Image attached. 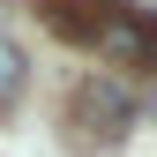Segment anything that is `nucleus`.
Returning <instances> with one entry per match:
<instances>
[{
	"label": "nucleus",
	"mask_w": 157,
	"mask_h": 157,
	"mask_svg": "<svg viewBox=\"0 0 157 157\" xmlns=\"http://www.w3.org/2000/svg\"><path fill=\"white\" fill-rule=\"evenodd\" d=\"M75 120H82V135H127L135 127V97L112 82V75L75 82Z\"/></svg>",
	"instance_id": "f257e3e1"
},
{
	"label": "nucleus",
	"mask_w": 157,
	"mask_h": 157,
	"mask_svg": "<svg viewBox=\"0 0 157 157\" xmlns=\"http://www.w3.org/2000/svg\"><path fill=\"white\" fill-rule=\"evenodd\" d=\"M105 23H112V0H60V8H52V30L75 37V45H97Z\"/></svg>",
	"instance_id": "f03ea898"
},
{
	"label": "nucleus",
	"mask_w": 157,
	"mask_h": 157,
	"mask_svg": "<svg viewBox=\"0 0 157 157\" xmlns=\"http://www.w3.org/2000/svg\"><path fill=\"white\" fill-rule=\"evenodd\" d=\"M23 82H30L23 45H15V37H0V105H15V97H23Z\"/></svg>",
	"instance_id": "7ed1b4c3"
}]
</instances>
